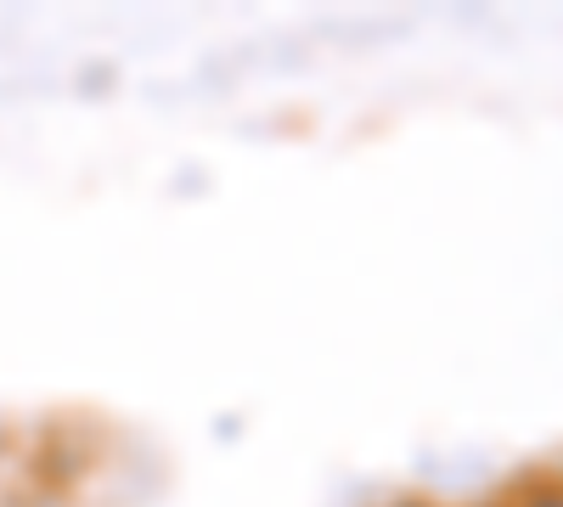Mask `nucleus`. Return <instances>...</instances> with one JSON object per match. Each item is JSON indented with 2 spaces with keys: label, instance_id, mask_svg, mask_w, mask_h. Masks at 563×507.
Here are the masks:
<instances>
[{
  "label": "nucleus",
  "instance_id": "1",
  "mask_svg": "<svg viewBox=\"0 0 563 507\" xmlns=\"http://www.w3.org/2000/svg\"><path fill=\"white\" fill-rule=\"evenodd\" d=\"M395 507H440V502H422V496H400Z\"/></svg>",
  "mask_w": 563,
  "mask_h": 507
},
{
  "label": "nucleus",
  "instance_id": "2",
  "mask_svg": "<svg viewBox=\"0 0 563 507\" xmlns=\"http://www.w3.org/2000/svg\"><path fill=\"white\" fill-rule=\"evenodd\" d=\"M490 507H512V502H490Z\"/></svg>",
  "mask_w": 563,
  "mask_h": 507
}]
</instances>
